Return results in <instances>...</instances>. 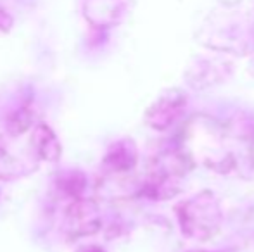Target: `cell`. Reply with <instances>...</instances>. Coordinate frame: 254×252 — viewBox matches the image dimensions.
I'll return each mask as SVG.
<instances>
[{
	"label": "cell",
	"instance_id": "cell-1",
	"mask_svg": "<svg viewBox=\"0 0 254 252\" xmlns=\"http://www.w3.org/2000/svg\"><path fill=\"white\" fill-rule=\"evenodd\" d=\"M67 232L74 237L90 235L99 230V209L92 201L78 197L66 211Z\"/></svg>",
	"mask_w": 254,
	"mask_h": 252
},
{
	"label": "cell",
	"instance_id": "cell-2",
	"mask_svg": "<svg viewBox=\"0 0 254 252\" xmlns=\"http://www.w3.org/2000/svg\"><path fill=\"white\" fill-rule=\"evenodd\" d=\"M31 145L35 149V154L40 159L49 162H57L61 157V144L57 140L56 133L47 125L35 126L31 133Z\"/></svg>",
	"mask_w": 254,
	"mask_h": 252
},
{
	"label": "cell",
	"instance_id": "cell-3",
	"mask_svg": "<svg viewBox=\"0 0 254 252\" xmlns=\"http://www.w3.org/2000/svg\"><path fill=\"white\" fill-rule=\"evenodd\" d=\"M26 173V164L9 147V140L0 135V180H14Z\"/></svg>",
	"mask_w": 254,
	"mask_h": 252
},
{
	"label": "cell",
	"instance_id": "cell-4",
	"mask_svg": "<svg viewBox=\"0 0 254 252\" xmlns=\"http://www.w3.org/2000/svg\"><path fill=\"white\" fill-rule=\"evenodd\" d=\"M135 162V154L125 145H116L109 154L106 155V164L113 166L114 169H128Z\"/></svg>",
	"mask_w": 254,
	"mask_h": 252
},
{
	"label": "cell",
	"instance_id": "cell-5",
	"mask_svg": "<svg viewBox=\"0 0 254 252\" xmlns=\"http://www.w3.org/2000/svg\"><path fill=\"white\" fill-rule=\"evenodd\" d=\"M33 125V114L28 107H23L16 111L9 119V131L12 137H19V135L26 133Z\"/></svg>",
	"mask_w": 254,
	"mask_h": 252
},
{
	"label": "cell",
	"instance_id": "cell-6",
	"mask_svg": "<svg viewBox=\"0 0 254 252\" xmlns=\"http://www.w3.org/2000/svg\"><path fill=\"white\" fill-rule=\"evenodd\" d=\"M63 189L66 190V194H69L71 197L78 199L81 194V190L85 189V176L81 173H71L64 178V182L61 183Z\"/></svg>",
	"mask_w": 254,
	"mask_h": 252
},
{
	"label": "cell",
	"instance_id": "cell-7",
	"mask_svg": "<svg viewBox=\"0 0 254 252\" xmlns=\"http://www.w3.org/2000/svg\"><path fill=\"white\" fill-rule=\"evenodd\" d=\"M9 26H10V19H9V17H7L3 12H0V30L5 31Z\"/></svg>",
	"mask_w": 254,
	"mask_h": 252
},
{
	"label": "cell",
	"instance_id": "cell-8",
	"mask_svg": "<svg viewBox=\"0 0 254 252\" xmlns=\"http://www.w3.org/2000/svg\"><path fill=\"white\" fill-rule=\"evenodd\" d=\"M81 252H104L101 247H87V249H83Z\"/></svg>",
	"mask_w": 254,
	"mask_h": 252
}]
</instances>
